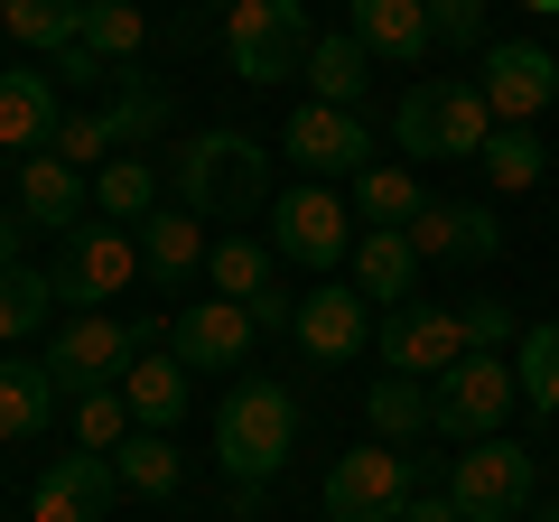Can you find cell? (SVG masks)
I'll list each match as a JSON object with an SVG mask.
<instances>
[{
	"mask_svg": "<svg viewBox=\"0 0 559 522\" xmlns=\"http://www.w3.org/2000/svg\"><path fill=\"white\" fill-rule=\"evenodd\" d=\"M121 402H131V420H140V429H178V420H187V364L140 345L131 373H121Z\"/></svg>",
	"mask_w": 559,
	"mask_h": 522,
	"instance_id": "cb8c5ba5",
	"label": "cell"
},
{
	"mask_svg": "<svg viewBox=\"0 0 559 522\" xmlns=\"http://www.w3.org/2000/svg\"><path fill=\"white\" fill-rule=\"evenodd\" d=\"M215 10H234V0H215Z\"/></svg>",
	"mask_w": 559,
	"mask_h": 522,
	"instance_id": "bcb514c9",
	"label": "cell"
},
{
	"mask_svg": "<svg viewBox=\"0 0 559 522\" xmlns=\"http://www.w3.org/2000/svg\"><path fill=\"white\" fill-rule=\"evenodd\" d=\"M289 336H299L318 364H345V355H364V345H373V299H364L355 281H318V289H299Z\"/></svg>",
	"mask_w": 559,
	"mask_h": 522,
	"instance_id": "9a60e30c",
	"label": "cell"
},
{
	"mask_svg": "<svg viewBox=\"0 0 559 522\" xmlns=\"http://www.w3.org/2000/svg\"><path fill=\"white\" fill-rule=\"evenodd\" d=\"M401 522H466V513L448 495H411V513H401Z\"/></svg>",
	"mask_w": 559,
	"mask_h": 522,
	"instance_id": "b9f144b4",
	"label": "cell"
},
{
	"mask_svg": "<svg viewBox=\"0 0 559 522\" xmlns=\"http://www.w3.org/2000/svg\"><path fill=\"white\" fill-rule=\"evenodd\" d=\"M94 215H112V224L159 215V168L150 159H103L94 168Z\"/></svg>",
	"mask_w": 559,
	"mask_h": 522,
	"instance_id": "f1b7e54d",
	"label": "cell"
},
{
	"mask_svg": "<svg viewBox=\"0 0 559 522\" xmlns=\"http://www.w3.org/2000/svg\"><path fill=\"white\" fill-rule=\"evenodd\" d=\"M373 345H382V373H411V382H439L457 355H476V345H466V318L439 308V299H401Z\"/></svg>",
	"mask_w": 559,
	"mask_h": 522,
	"instance_id": "30bf717a",
	"label": "cell"
},
{
	"mask_svg": "<svg viewBox=\"0 0 559 522\" xmlns=\"http://www.w3.org/2000/svg\"><path fill=\"white\" fill-rule=\"evenodd\" d=\"M94 66H103V57H94V47H84V38H75V47H57V84H84V75H94Z\"/></svg>",
	"mask_w": 559,
	"mask_h": 522,
	"instance_id": "60d3db41",
	"label": "cell"
},
{
	"mask_svg": "<svg viewBox=\"0 0 559 522\" xmlns=\"http://www.w3.org/2000/svg\"><path fill=\"white\" fill-rule=\"evenodd\" d=\"M84 47H94L103 66H131L140 57V10L131 0H84V28H75Z\"/></svg>",
	"mask_w": 559,
	"mask_h": 522,
	"instance_id": "d590c367",
	"label": "cell"
},
{
	"mask_svg": "<svg viewBox=\"0 0 559 522\" xmlns=\"http://www.w3.org/2000/svg\"><path fill=\"white\" fill-rule=\"evenodd\" d=\"M57 131H66V103H57V75H0V150H57Z\"/></svg>",
	"mask_w": 559,
	"mask_h": 522,
	"instance_id": "d6986e66",
	"label": "cell"
},
{
	"mask_svg": "<svg viewBox=\"0 0 559 522\" xmlns=\"http://www.w3.org/2000/svg\"><path fill=\"white\" fill-rule=\"evenodd\" d=\"M47 308H57V281L28 271V261H0V345H20L28 327H47Z\"/></svg>",
	"mask_w": 559,
	"mask_h": 522,
	"instance_id": "1f68e13d",
	"label": "cell"
},
{
	"mask_svg": "<svg viewBox=\"0 0 559 522\" xmlns=\"http://www.w3.org/2000/svg\"><path fill=\"white\" fill-rule=\"evenodd\" d=\"M401 234L419 242V261H495L503 252V215H495V205H439V197H429Z\"/></svg>",
	"mask_w": 559,
	"mask_h": 522,
	"instance_id": "e0dca14e",
	"label": "cell"
},
{
	"mask_svg": "<svg viewBox=\"0 0 559 522\" xmlns=\"http://www.w3.org/2000/svg\"><path fill=\"white\" fill-rule=\"evenodd\" d=\"M112 466H121L131 495H178V448H168V429H131L112 448Z\"/></svg>",
	"mask_w": 559,
	"mask_h": 522,
	"instance_id": "836d02e7",
	"label": "cell"
},
{
	"mask_svg": "<svg viewBox=\"0 0 559 522\" xmlns=\"http://www.w3.org/2000/svg\"><path fill=\"white\" fill-rule=\"evenodd\" d=\"M364 224H355V197H326L318 178L289 187V197L271 205V252L299 261V271H336V261H355Z\"/></svg>",
	"mask_w": 559,
	"mask_h": 522,
	"instance_id": "52a82bcc",
	"label": "cell"
},
{
	"mask_svg": "<svg viewBox=\"0 0 559 522\" xmlns=\"http://www.w3.org/2000/svg\"><path fill=\"white\" fill-rule=\"evenodd\" d=\"M131 429H140V420H131V402H121V382H112V392H84V402H75V448H103V458H112Z\"/></svg>",
	"mask_w": 559,
	"mask_h": 522,
	"instance_id": "8d00e7d4",
	"label": "cell"
},
{
	"mask_svg": "<svg viewBox=\"0 0 559 522\" xmlns=\"http://www.w3.org/2000/svg\"><path fill=\"white\" fill-rule=\"evenodd\" d=\"M112 485H121V466L103 458V448H66V458H47V476L28 485V522H103Z\"/></svg>",
	"mask_w": 559,
	"mask_h": 522,
	"instance_id": "2e32d148",
	"label": "cell"
},
{
	"mask_svg": "<svg viewBox=\"0 0 559 522\" xmlns=\"http://www.w3.org/2000/svg\"><path fill=\"white\" fill-rule=\"evenodd\" d=\"M364 420H373L382 448L419 439V429H429V382H411V373H373V392H364Z\"/></svg>",
	"mask_w": 559,
	"mask_h": 522,
	"instance_id": "83f0119b",
	"label": "cell"
},
{
	"mask_svg": "<svg viewBox=\"0 0 559 522\" xmlns=\"http://www.w3.org/2000/svg\"><path fill=\"white\" fill-rule=\"evenodd\" d=\"M20 234H28L20 215H0V261H20Z\"/></svg>",
	"mask_w": 559,
	"mask_h": 522,
	"instance_id": "7bdbcfd3",
	"label": "cell"
},
{
	"mask_svg": "<svg viewBox=\"0 0 559 522\" xmlns=\"http://www.w3.org/2000/svg\"><path fill=\"white\" fill-rule=\"evenodd\" d=\"M419 205H429V187H419L411 168H382V159H373V168L355 178V224H411Z\"/></svg>",
	"mask_w": 559,
	"mask_h": 522,
	"instance_id": "d6a6232c",
	"label": "cell"
},
{
	"mask_svg": "<svg viewBox=\"0 0 559 522\" xmlns=\"http://www.w3.org/2000/svg\"><path fill=\"white\" fill-rule=\"evenodd\" d=\"M485 10H495V0H429V38H439V47H476L485 38Z\"/></svg>",
	"mask_w": 559,
	"mask_h": 522,
	"instance_id": "f35d334b",
	"label": "cell"
},
{
	"mask_svg": "<svg viewBox=\"0 0 559 522\" xmlns=\"http://www.w3.org/2000/svg\"><path fill=\"white\" fill-rule=\"evenodd\" d=\"M476 94L495 103V121H503V131H532V121L550 112V94H559V57H550L540 38H503V47H485Z\"/></svg>",
	"mask_w": 559,
	"mask_h": 522,
	"instance_id": "8fae6325",
	"label": "cell"
},
{
	"mask_svg": "<svg viewBox=\"0 0 559 522\" xmlns=\"http://www.w3.org/2000/svg\"><path fill=\"white\" fill-rule=\"evenodd\" d=\"M94 150H121V141H112V121H103V112H66L57 159H66V168H94Z\"/></svg>",
	"mask_w": 559,
	"mask_h": 522,
	"instance_id": "ab89813d",
	"label": "cell"
},
{
	"mask_svg": "<svg viewBox=\"0 0 559 522\" xmlns=\"http://www.w3.org/2000/svg\"><path fill=\"white\" fill-rule=\"evenodd\" d=\"M308 84H318L308 103H345V112L364 103V84H373V57H364L355 28H345V38H318V47H308Z\"/></svg>",
	"mask_w": 559,
	"mask_h": 522,
	"instance_id": "d4e9b609",
	"label": "cell"
},
{
	"mask_svg": "<svg viewBox=\"0 0 559 522\" xmlns=\"http://www.w3.org/2000/svg\"><path fill=\"white\" fill-rule=\"evenodd\" d=\"M345 271H355V289H364V299L401 308V299L419 289V242L401 234V224H364V242H355V261H345Z\"/></svg>",
	"mask_w": 559,
	"mask_h": 522,
	"instance_id": "ffe728a7",
	"label": "cell"
},
{
	"mask_svg": "<svg viewBox=\"0 0 559 522\" xmlns=\"http://www.w3.org/2000/svg\"><path fill=\"white\" fill-rule=\"evenodd\" d=\"M280 150H289L308 178H364V168H373V131H364V112H345V103H299L289 131H280Z\"/></svg>",
	"mask_w": 559,
	"mask_h": 522,
	"instance_id": "7c38bea8",
	"label": "cell"
},
{
	"mask_svg": "<svg viewBox=\"0 0 559 522\" xmlns=\"http://www.w3.org/2000/svg\"><path fill=\"white\" fill-rule=\"evenodd\" d=\"M57 373H47V364H28L20 345H10V355H0V448H20V439H38L47 420H57Z\"/></svg>",
	"mask_w": 559,
	"mask_h": 522,
	"instance_id": "44dd1931",
	"label": "cell"
},
{
	"mask_svg": "<svg viewBox=\"0 0 559 522\" xmlns=\"http://www.w3.org/2000/svg\"><path fill=\"white\" fill-rule=\"evenodd\" d=\"M271 242H252V234H224L215 242V252H205V281H215V299H242V308H252V299H271Z\"/></svg>",
	"mask_w": 559,
	"mask_h": 522,
	"instance_id": "484cf974",
	"label": "cell"
},
{
	"mask_svg": "<svg viewBox=\"0 0 559 522\" xmlns=\"http://www.w3.org/2000/svg\"><path fill=\"white\" fill-rule=\"evenodd\" d=\"M131 355H140V336L121 318H103V308H84V318H66L57 336H47V373H57V392L66 402H84V392H112L121 373H131Z\"/></svg>",
	"mask_w": 559,
	"mask_h": 522,
	"instance_id": "ba28073f",
	"label": "cell"
},
{
	"mask_svg": "<svg viewBox=\"0 0 559 522\" xmlns=\"http://www.w3.org/2000/svg\"><path fill=\"white\" fill-rule=\"evenodd\" d=\"M20 224H47V234H75V224H94V187H84V168H66L57 150H38V159H20V205H10Z\"/></svg>",
	"mask_w": 559,
	"mask_h": 522,
	"instance_id": "ac0fdd59",
	"label": "cell"
},
{
	"mask_svg": "<svg viewBox=\"0 0 559 522\" xmlns=\"http://www.w3.org/2000/svg\"><path fill=\"white\" fill-rule=\"evenodd\" d=\"M522 10H540V20H550V10H559V0H522Z\"/></svg>",
	"mask_w": 559,
	"mask_h": 522,
	"instance_id": "ee69618b",
	"label": "cell"
},
{
	"mask_svg": "<svg viewBox=\"0 0 559 522\" xmlns=\"http://www.w3.org/2000/svg\"><path fill=\"white\" fill-rule=\"evenodd\" d=\"M205 215H187V205H159V215H140V271H159V281H187V271H205Z\"/></svg>",
	"mask_w": 559,
	"mask_h": 522,
	"instance_id": "603a6c76",
	"label": "cell"
},
{
	"mask_svg": "<svg viewBox=\"0 0 559 522\" xmlns=\"http://www.w3.org/2000/svg\"><path fill=\"white\" fill-rule=\"evenodd\" d=\"M476 168H485V178L503 187V197H513V187H540L550 150H540V131H503V121H495V141L476 150Z\"/></svg>",
	"mask_w": 559,
	"mask_h": 522,
	"instance_id": "e575fe53",
	"label": "cell"
},
{
	"mask_svg": "<svg viewBox=\"0 0 559 522\" xmlns=\"http://www.w3.org/2000/svg\"><path fill=\"white\" fill-rule=\"evenodd\" d=\"M289 448H299V392L271 382V373L234 382L224 411H215V458L234 476V503H261V485L289 466Z\"/></svg>",
	"mask_w": 559,
	"mask_h": 522,
	"instance_id": "6da1fadb",
	"label": "cell"
},
{
	"mask_svg": "<svg viewBox=\"0 0 559 522\" xmlns=\"http://www.w3.org/2000/svg\"><path fill=\"white\" fill-rule=\"evenodd\" d=\"M392 141L411 150V159H476V150L495 141V103L466 75H429V84H411V94L392 103Z\"/></svg>",
	"mask_w": 559,
	"mask_h": 522,
	"instance_id": "3957f363",
	"label": "cell"
},
{
	"mask_svg": "<svg viewBox=\"0 0 559 522\" xmlns=\"http://www.w3.org/2000/svg\"><path fill=\"white\" fill-rule=\"evenodd\" d=\"M522 402V382H513V355H457L439 382H429V429L457 448L476 439H503V411Z\"/></svg>",
	"mask_w": 559,
	"mask_h": 522,
	"instance_id": "8992f818",
	"label": "cell"
},
{
	"mask_svg": "<svg viewBox=\"0 0 559 522\" xmlns=\"http://www.w3.org/2000/svg\"><path fill=\"white\" fill-rule=\"evenodd\" d=\"M252 336H261V318L242 299H197V308L168 318V355H178L187 373H242Z\"/></svg>",
	"mask_w": 559,
	"mask_h": 522,
	"instance_id": "5bb4252c",
	"label": "cell"
},
{
	"mask_svg": "<svg viewBox=\"0 0 559 522\" xmlns=\"http://www.w3.org/2000/svg\"><path fill=\"white\" fill-rule=\"evenodd\" d=\"M0 28H10V47H75L84 28V0H0Z\"/></svg>",
	"mask_w": 559,
	"mask_h": 522,
	"instance_id": "f546056e",
	"label": "cell"
},
{
	"mask_svg": "<svg viewBox=\"0 0 559 522\" xmlns=\"http://www.w3.org/2000/svg\"><path fill=\"white\" fill-rule=\"evenodd\" d=\"M103 121H112V141H131V150L159 141V131H168V84L121 66V75H112V103H103Z\"/></svg>",
	"mask_w": 559,
	"mask_h": 522,
	"instance_id": "4316f807",
	"label": "cell"
},
{
	"mask_svg": "<svg viewBox=\"0 0 559 522\" xmlns=\"http://www.w3.org/2000/svg\"><path fill=\"white\" fill-rule=\"evenodd\" d=\"M513 382H522V402H532L540 420H559V318H550V327H522Z\"/></svg>",
	"mask_w": 559,
	"mask_h": 522,
	"instance_id": "4dcf8cb0",
	"label": "cell"
},
{
	"mask_svg": "<svg viewBox=\"0 0 559 522\" xmlns=\"http://www.w3.org/2000/svg\"><path fill=\"white\" fill-rule=\"evenodd\" d=\"M308 47H318L308 0H234V10H224V57H234L242 84H289V75H308Z\"/></svg>",
	"mask_w": 559,
	"mask_h": 522,
	"instance_id": "277c9868",
	"label": "cell"
},
{
	"mask_svg": "<svg viewBox=\"0 0 559 522\" xmlns=\"http://www.w3.org/2000/svg\"><path fill=\"white\" fill-rule=\"evenodd\" d=\"M131 271H140V234H121V224H75V234H66V261L47 281H57V299L94 308V299H121Z\"/></svg>",
	"mask_w": 559,
	"mask_h": 522,
	"instance_id": "4fadbf2b",
	"label": "cell"
},
{
	"mask_svg": "<svg viewBox=\"0 0 559 522\" xmlns=\"http://www.w3.org/2000/svg\"><path fill=\"white\" fill-rule=\"evenodd\" d=\"M419 495V466L401 448H345L326 466V522H401Z\"/></svg>",
	"mask_w": 559,
	"mask_h": 522,
	"instance_id": "9c48e42d",
	"label": "cell"
},
{
	"mask_svg": "<svg viewBox=\"0 0 559 522\" xmlns=\"http://www.w3.org/2000/svg\"><path fill=\"white\" fill-rule=\"evenodd\" d=\"M178 205L205 224H242L271 205V150L252 131H197L178 150Z\"/></svg>",
	"mask_w": 559,
	"mask_h": 522,
	"instance_id": "7a4b0ae2",
	"label": "cell"
},
{
	"mask_svg": "<svg viewBox=\"0 0 559 522\" xmlns=\"http://www.w3.org/2000/svg\"><path fill=\"white\" fill-rule=\"evenodd\" d=\"M448 503H457L466 522H532V503H540L532 448H513V439L457 448V458H448Z\"/></svg>",
	"mask_w": 559,
	"mask_h": 522,
	"instance_id": "5b68a950",
	"label": "cell"
},
{
	"mask_svg": "<svg viewBox=\"0 0 559 522\" xmlns=\"http://www.w3.org/2000/svg\"><path fill=\"white\" fill-rule=\"evenodd\" d=\"M540 522H559V503H540Z\"/></svg>",
	"mask_w": 559,
	"mask_h": 522,
	"instance_id": "f6af8a7d",
	"label": "cell"
},
{
	"mask_svg": "<svg viewBox=\"0 0 559 522\" xmlns=\"http://www.w3.org/2000/svg\"><path fill=\"white\" fill-rule=\"evenodd\" d=\"M355 38H364V57H392V66H411V57H429V0H355Z\"/></svg>",
	"mask_w": 559,
	"mask_h": 522,
	"instance_id": "7402d4cb",
	"label": "cell"
},
{
	"mask_svg": "<svg viewBox=\"0 0 559 522\" xmlns=\"http://www.w3.org/2000/svg\"><path fill=\"white\" fill-rule=\"evenodd\" d=\"M457 318H466V345H476V355H503V345H522V327H513V308H503V299H466Z\"/></svg>",
	"mask_w": 559,
	"mask_h": 522,
	"instance_id": "74e56055",
	"label": "cell"
}]
</instances>
